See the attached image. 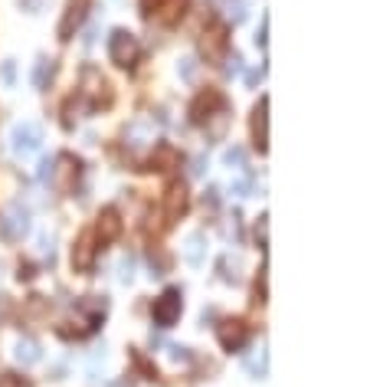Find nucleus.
Returning a JSON list of instances; mask_svg holds the SVG:
<instances>
[{
	"label": "nucleus",
	"mask_w": 370,
	"mask_h": 387,
	"mask_svg": "<svg viewBox=\"0 0 370 387\" xmlns=\"http://www.w3.org/2000/svg\"><path fill=\"white\" fill-rule=\"evenodd\" d=\"M213 109H223V95L210 89V92L197 95V102L190 105V119L197 121V125H207L213 119Z\"/></svg>",
	"instance_id": "obj_10"
},
{
	"label": "nucleus",
	"mask_w": 370,
	"mask_h": 387,
	"mask_svg": "<svg viewBox=\"0 0 370 387\" xmlns=\"http://www.w3.org/2000/svg\"><path fill=\"white\" fill-rule=\"evenodd\" d=\"M184 210H187V187L184 184H171L164 190V214H167V220H177Z\"/></svg>",
	"instance_id": "obj_13"
},
{
	"label": "nucleus",
	"mask_w": 370,
	"mask_h": 387,
	"mask_svg": "<svg viewBox=\"0 0 370 387\" xmlns=\"http://www.w3.org/2000/svg\"><path fill=\"white\" fill-rule=\"evenodd\" d=\"M181 289H167V293L161 295V299H155V309H151V315H155V325L157 328H171L174 322L181 319Z\"/></svg>",
	"instance_id": "obj_4"
},
{
	"label": "nucleus",
	"mask_w": 370,
	"mask_h": 387,
	"mask_svg": "<svg viewBox=\"0 0 370 387\" xmlns=\"http://www.w3.org/2000/svg\"><path fill=\"white\" fill-rule=\"evenodd\" d=\"M89 7H92V0H69V7H66L62 23H60V40H72V33L89 17Z\"/></svg>",
	"instance_id": "obj_7"
},
{
	"label": "nucleus",
	"mask_w": 370,
	"mask_h": 387,
	"mask_svg": "<svg viewBox=\"0 0 370 387\" xmlns=\"http://www.w3.org/2000/svg\"><path fill=\"white\" fill-rule=\"evenodd\" d=\"M82 95L89 99V105L92 109H99V105H108L112 102V89H108V82H105V76L99 72L95 66H86L82 69Z\"/></svg>",
	"instance_id": "obj_3"
},
{
	"label": "nucleus",
	"mask_w": 370,
	"mask_h": 387,
	"mask_svg": "<svg viewBox=\"0 0 370 387\" xmlns=\"http://www.w3.org/2000/svg\"><path fill=\"white\" fill-rule=\"evenodd\" d=\"M141 56V43L138 36L128 33V30H115L112 36H108V60L115 62V66L121 69H131L135 62H138Z\"/></svg>",
	"instance_id": "obj_2"
},
{
	"label": "nucleus",
	"mask_w": 370,
	"mask_h": 387,
	"mask_svg": "<svg viewBox=\"0 0 370 387\" xmlns=\"http://www.w3.org/2000/svg\"><path fill=\"white\" fill-rule=\"evenodd\" d=\"M171 168H177V151L171 145L157 141L151 148V171H171Z\"/></svg>",
	"instance_id": "obj_15"
},
{
	"label": "nucleus",
	"mask_w": 370,
	"mask_h": 387,
	"mask_svg": "<svg viewBox=\"0 0 370 387\" xmlns=\"http://www.w3.org/2000/svg\"><path fill=\"white\" fill-rule=\"evenodd\" d=\"M230 46V36H226V26L223 23H210L203 30V40H200V50L207 53V60H220Z\"/></svg>",
	"instance_id": "obj_9"
},
{
	"label": "nucleus",
	"mask_w": 370,
	"mask_h": 387,
	"mask_svg": "<svg viewBox=\"0 0 370 387\" xmlns=\"http://www.w3.org/2000/svg\"><path fill=\"white\" fill-rule=\"evenodd\" d=\"M13 79H17V66H13V60H7L0 66V82H4V86H13Z\"/></svg>",
	"instance_id": "obj_19"
},
{
	"label": "nucleus",
	"mask_w": 370,
	"mask_h": 387,
	"mask_svg": "<svg viewBox=\"0 0 370 387\" xmlns=\"http://www.w3.org/2000/svg\"><path fill=\"white\" fill-rule=\"evenodd\" d=\"M0 387H30L23 378H17V374H4L0 378Z\"/></svg>",
	"instance_id": "obj_21"
},
{
	"label": "nucleus",
	"mask_w": 370,
	"mask_h": 387,
	"mask_svg": "<svg viewBox=\"0 0 370 387\" xmlns=\"http://www.w3.org/2000/svg\"><path fill=\"white\" fill-rule=\"evenodd\" d=\"M40 141H43V131H40V125H33V121H23V125H17L13 129V151L17 155H36L40 151Z\"/></svg>",
	"instance_id": "obj_6"
},
{
	"label": "nucleus",
	"mask_w": 370,
	"mask_h": 387,
	"mask_svg": "<svg viewBox=\"0 0 370 387\" xmlns=\"http://www.w3.org/2000/svg\"><path fill=\"white\" fill-rule=\"evenodd\" d=\"M0 233L7 236V240H23L26 233H30V214H26L23 207H10L4 220H0Z\"/></svg>",
	"instance_id": "obj_8"
},
{
	"label": "nucleus",
	"mask_w": 370,
	"mask_h": 387,
	"mask_svg": "<svg viewBox=\"0 0 370 387\" xmlns=\"http://www.w3.org/2000/svg\"><path fill=\"white\" fill-rule=\"evenodd\" d=\"M43 181L52 184V190H60V194H69L76 187V178H79V161L72 155H60L56 161H46L43 171H40Z\"/></svg>",
	"instance_id": "obj_1"
},
{
	"label": "nucleus",
	"mask_w": 370,
	"mask_h": 387,
	"mask_svg": "<svg viewBox=\"0 0 370 387\" xmlns=\"http://www.w3.org/2000/svg\"><path fill=\"white\" fill-rule=\"evenodd\" d=\"M226 164H242V151H240V148L226 151Z\"/></svg>",
	"instance_id": "obj_22"
},
{
	"label": "nucleus",
	"mask_w": 370,
	"mask_h": 387,
	"mask_svg": "<svg viewBox=\"0 0 370 387\" xmlns=\"http://www.w3.org/2000/svg\"><path fill=\"white\" fill-rule=\"evenodd\" d=\"M121 233V217L115 207H105L102 214H99V224H95V236H99V243H112L118 240Z\"/></svg>",
	"instance_id": "obj_12"
},
{
	"label": "nucleus",
	"mask_w": 370,
	"mask_h": 387,
	"mask_svg": "<svg viewBox=\"0 0 370 387\" xmlns=\"http://www.w3.org/2000/svg\"><path fill=\"white\" fill-rule=\"evenodd\" d=\"M252 141H256L259 151L269 148V99L266 95H262L259 105L252 109Z\"/></svg>",
	"instance_id": "obj_11"
},
{
	"label": "nucleus",
	"mask_w": 370,
	"mask_h": 387,
	"mask_svg": "<svg viewBox=\"0 0 370 387\" xmlns=\"http://www.w3.org/2000/svg\"><path fill=\"white\" fill-rule=\"evenodd\" d=\"M99 236H95V230H86L82 236H79V243L72 246V269L76 273H92L95 266V256H99Z\"/></svg>",
	"instance_id": "obj_5"
},
{
	"label": "nucleus",
	"mask_w": 370,
	"mask_h": 387,
	"mask_svg": "<svg viewBox=\"0 0 370 387\" xmlns=\"http://www.w3.org/2000/svg\"><path fill=\"white\" fill-rule=\"evenodd\" d=\"M17 361L23 364V368H30V364L40 361V344H36L33 338H20L17 342Z\"/></svg>",
	"instance_id": "obj_17"
},
{
	"label": "nucleus",
	"mask_w": 370,
	"mask_h": 387,
	"mask_svg": "<svg viewBox=\"0 0 370 387\" xmlns=\"http://www.w3.org/2000/svg\"><path fill=\"white\" fill-rule=\"evenodd\" d=\"M187 4L190 0H164L161 7H157V20H161L164 26L181 23V17L187 13Z\"/></svg>",
	"instance_id": "obj_16"
},
{
	"label": "nucleus",
	"mask_w": 370,
	"mask_h": 387,
	"mask_svg": "<svg viewBox=\"0 0 370 387\" xmlns=\"http://www.w3.org/2000/svg\"><path fill=\"white\" fill-rule=\"evenodd\" d=\"M187 259L190 263H200V236H190L187 240Z\"/></svg>",
	"instance_id": "obj_20"
},
{
	"label": "nucleus",
	"mask_w": 370,
	"mask_h": 387,
	"mask_svg": "<svg viewBox=\"0 0 370 387\" xmlns=\"http://www.w3.org/2000/svg\"><path fill=\"white\" fill-rule=\"evenodd\" d=\"M52 72H56V62L43 56V60L36 62V69H33V86L36 89H46V86H50V79H52Z\"/></svg>",
	"instance_id": "obj_18"
},
{
	"label": "nucleus",
	"mask_w": 370,
	"mask_h": 387,
	"mask_svg": "<svg viewBox=\"0 0 370 387\" xmlns=\"http://www.w3.org/2000/svg\"><path fill=\"white\" fill-rule=\"evenodd\" d=\"M246 338H250V332H246L242 322H223L220 325V344H223L226 351H240L242 344H246Z\"/></svg>",
	"instance_id": "obj_14"
}]
</instances>
